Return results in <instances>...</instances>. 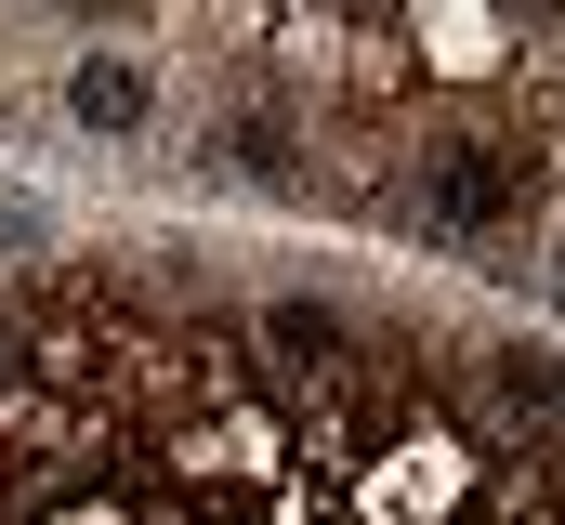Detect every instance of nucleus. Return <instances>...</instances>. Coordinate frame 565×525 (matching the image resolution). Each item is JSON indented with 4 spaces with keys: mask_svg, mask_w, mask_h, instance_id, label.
I'll return each instance as SVG.
<instances>
[{
    "mask_svg": "<svg viewBox=\"0 0 565 525\" xmlns=\"http://www.w3.org/2000/svg\"><path fill=\"white\" fill-rule=\"evenodd\" d=\"M526 184H540V144H513V131H434L408 158V211L434 237H500L526 211Z\"/></svg>",
    "mask_w": 565,
    "mask_h": 525,
    "instance_id": "nucleus-1",
    "label": "nucleus"
},
{
    "mask_svg": "<svg viewBox=\"0 0 565 525\" xmlns=\"http://www.w3.org/2000/svg\"><path fill=\"white\" fill-rule=\"evenodd\" d=\"M250 368H277L289 394H329L355 368V315L342 302H264L250 315Z\"/></svg>",
    "mask_w": 565,
    "mask_h": 525,
    "instance_id": "nucleus-2",
    "label": "nucleus"
},
{
    "mask_svg": "<svg viewBox=\"0 0 565 525\" xmlns=\"http://www.w3.org/2000/svg\"><path fill=\"white\" fill-rule=\"evenodd\" d=\"M198 171H211V184H302V131H289V93H277V79H264L250 106H224V119H211Z\"/></svg>",
    "mask_w": 565,
    "mask_h": 525,
    "instance_id": "nucleus-3",
    "label": "nucleus"
},
{
    "mask_svg": "<svg viewBox=\"0 0 565 525\" xmlns=\"http://www.w3.org/2000/svg\"><path fill=\"white\" fill-rule=\"evenodd\" d=\"M53 106H66V131L119 144V131H145V106H158V66H145V53H66Z\"/></svg>",
    "mask_w": 565,
    "mask_h": 525,
    "instance_id": "nucleus-4",
    "label": "nucleus"
},
{
    "mask_svg": "<svg viewBox=\"0 0 565 525\" xmlns=\"http://www.w3.org/2000/svg\"><path fill=\"white\" fill-rule=\"evenodd\" d=\"M487 394H500L513 420H565V355H540V342H500V355H487Z\"/></svg>",
    "mask_w": 565,
    "mask_h": 525,
    "instance_id": "nucleus-5",
    "label": "nucleus"
},
{
    "mask_svg": "<svg viewBox=\"0 0 565 525\" xmlns=\"http://www.w3.org/2000/svg\"><path fill=\"white\" fill-rule=\"evenodd\" d=\"M553 289H565V237H553Z\"/></svg>",
    "mask_w": 565,
    "mask_h": 525,
    "instance_id": "nucleus-6",
    "label": "nucleus"
}]
</instances>
